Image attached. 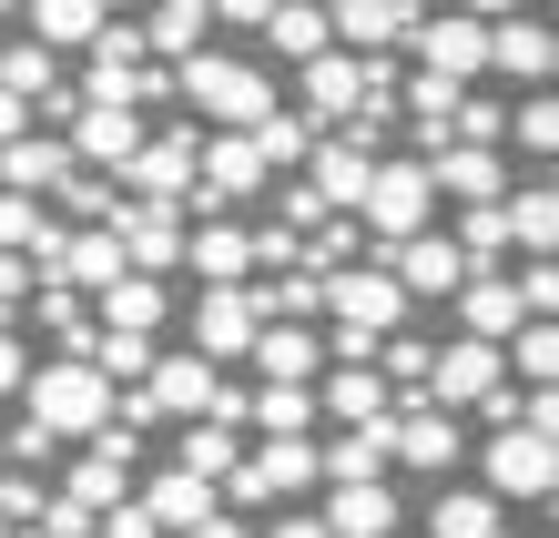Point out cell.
<instances>
[{"label":"cell","mask_w":559,"mask_h":538,"mask_svg":"<svg viewBox=\"0 0 559 538\" xmlns=\"http://www.w3.org/2000/svg\"><path fill=\"white\" fill-rule=\"evenodd\" d=\"M51 183H72V153L41 143V132H21V143H0V193H21V204H41Z\"/></svg>","instance_id":"ac0fdd59"},{"label":"cell","mask_w":559,"mask_h":538,"mask_svg":"<svg viewBox=\"0 0 559 538\" xmlns=\"http://www.w3.org/2000/svg\"><path fill=\"white\" fill-rule=\"evenodd\" d=\"M224 467H235V427H193V437H183V478L224 488Z\"/></svg>","instance_id":"f35d334b"},{"label":"cell","mask_w":559,"mask_h":538,"mask_svg":"<svg viewBox=\"0 0 559 538\" xmlns=\"http://www.w3.org/2000/svg\"><path fill=\"white\" fill-rule=\"evenodd\" d=\"M0 92H11L21 112H31V103H51V92H61V72H51V51H31V41H11V51H0Z\"/></svg>","instance_id":"836d02e7"},{"label":"cell","mask_w":559,"mask_h":538,"mask_svg":"<svg viewBox=\"0 0 559 538\" xmlns=\"http://www.w3.org/2000/svg\"><path fill=\"white\" fill-rule=\"evenodd\" d=\"M92 306H103V325H112V335H153L163 315H174V295H163L153 275H122L112 295H92Z\"/></svg>","instance_id":"4316f807"},{"label":"cell","mask_w":559,"mask_h":538,"mask_svg":"<svg viewBox=\"0 0 559 538\" xmlns=\"http://www.w3.org/2000/svg\"><path fill=\"white\" fill-rule=\"evenodd\" d=\"M325 417H336L346 437L356 427H386V376H367V366H336V376H325V396H316Z\"/></svg>","instance_id":"d4e9b609"},{"label":"cell","mask_w":559,"mask_h":538,"mask_svg":"<svg viewBox=\"0 0 559 538\" xmlns=\"http://www.w3.org/2000/svg\"><path fill=\"white\" fill-rule=\"evenodd\" d=\"M0 518H11V528L41 518V478H11V467H0Z\"/></svg>","instance_id":"7bdbcfd3"},{"label":"cell","mask_w":559,"mask_h":538,"mask_svg":"<svg viewBox=\"0 0 559 538\" xmlns=\"http://www.w3.org/2000/svg\"><path fill=\"white\" fill-rule=\"evenodd\" d=\"M122 488H133V427H103L92 447L72 457V509H122Z\"/></svg>","instance_id":"5bb4252c"},{"label":"cell","mask_w":559,"mask_h":538,"mask_svg":"<svg viewBox=\"0 0 559 538\" xmlns=\"http://www.w3.org/2000/svg\"><path fill=\"white\" fill-rule=\"evenodd\" d=\"M254 366H265V386H316L325 346H316V325H254Z\"/></svg>","instance_id":"e0dca14e"},{"label":"cell","mask_w":559,"mask_h":538,"mask_svg":"<svg viewBox=\"0 0 559 538\" xmlns=\"http://www.w3.org/2000/svg\"><path fill=\"white\" fill-rule=\"evenodd\" d=\"M427 538H509L499 509H488L478 488H438V509H427Z\"/></svg>","instance_id":"d6a6232c"},{"label":"cell","mask_w":559,"mask_h":538,"mask_svg":"<svg viewBox=\"0 0 559 538\" xmlns=\"http://www.w3.org/2000/svg\"><path fill=\"white\" fill-rule=\"evenodd\" d=\"M193 183H204V193H245V183H265V163H254L245 132H224V143L193 153Z\"/></svg>","instance_id":"4dcf8cb0"},{"label":"cell","mask_w":559,"mask_h":538,"mask_svg":"<svg viewBox=\"0 0 559 538\" xmlns=\"http://www.w3.org/2000/svg\"><path fill=\"white\" fill-rule=\"evenodd\" d=\"M112 234H122V275H153L163 285V264H183V214L174 204H122Z\"/></svg>","instance_id":"4fadbf2b"},{"label":"cell","mask_w":559,"mask_h":538,"mask_svg":"<svg viewBox=\"0 0 559 538\" xmlns=\"http://www.w3.org/2000/svg\"><path fill=\"white\" fill-rule=\"evenodd\" d=\"M488 72H509V82H530V92H549V72H559V41H549V11H488Z\"/></svg>","instance_id":"30bf717a"},{"label":"cell","mask_w":559,"mask_h":538,"mask_svg":"<svg viewBox=\"0 0 559 538\" xmlns=\"http://www.w3.org/2000/svg\"><path fill=\"white\" fill-rule=\"evenodd\" d=\"M499 224H509V244H530V264H549V244H559V193H549V183L509 193V204H499Z\"/></svg>","instance_id":"83f0119b"},{"label":"cell","mask_w":559,"mask_h":538,"mask_svg":"<svg viewBox=\"0 0 559 538\" xmlns=\"http://www.w3.org/2000/svg\"><path fill=\"white\" fill-rule=\"evenodd\" d=\"M386 376H397L407 396H427V346L417 335H386Z\"/></svg>","instance_id":"b9f144b4"},{"label":"cell","mask_w":559,"mask_h":538,"mask_svg":"<svg viewBox=\"0 0 559 538\" xmlns=\"http://www.w3.org/2000/svg\"><path fill=\"white\" fill-rule=\"evenodd\" d=\"M417 72H438L468 92V72H488V11H448V21H417Z\"/></svg>","instance_id":"9c48e42d"},{"label":"cell","mask_w":559,"mask_h":538,"mask_svg":"<svg viewBox=\"0 0 559 538\" xmlns=\"http://www.w3.org/2000/svg\"><path fill=\"white\" fill-rule=\"evenodd\" d=\"M417 174H427V193H457V204H499V183H509V153H478V143H427L417 153Z\"/></svg>","instance_id":"8fae6325"},{"label":"cell","mask_w":559,"mask_h":538,"mask_svg":"<svg viewBox=\"0 0 559 538\" xmlns=\"http://www.w3.org/2000/svg\"><path fill=\"white\" fill-rule=\"evenodd\" d=\"M21 295H31V275H21L11 254H0V335H11V315H21Z\"/></svg>","instance_id":"ee69618b"},{"label":"cell","mask_w":559,"mask_h":538,"mask_svg":"<svg viewBox=\"0 0 559 538\" xmlns=\"http://www.w3.org/2000/svg\"><path fill=\"white\" fill-rule=\"evenodd\" d=\"M143 518H153V538H163V528H174V538H193V528L214 518V488H204V478H183V467H163V478H153V498H143Z\"/></svg>","instance_id":"cb8c5ba5"},{"label":"cell","mask_w":559,"mask_h":538,"mask_svg":"<svg viewBox=\"0 0 559 538\" xmlns=\"http://www.w3.org/2000/svg\"><path fill=\"white\" fill-rule=\"evenodd\" d=\"M224 488H235V509H275V498L316 488V447H306V437H265L254 457L224 467Z\"/></svg>","instance_id":"8992f818"},{"label":"cell","mask_w":559,"mask_h":538,"mask_svg":"<svg viewBox=\"0 0 559 538\" xmlns=\"http://www.w3.org/2000/svg\"><path fill=\"white\" fill-rule=\"evenodd\" d=\"M163 82H174L193 112L235 122V132H254V122L275 112V82H265V61H224V51H193V61H174Z\"/></svg>","instance_id":"7a4b0ae2"},{"label":"cell","mask_w":559,"mask_h":538,"mask_svg":"<svg viewBox=\"0 0 559 538\" xmlns=\"http://www.w3.org/2000/svg\"><path fill=\"white\" fill-rule=\"evenodd\" d=\"M316 204H367V183H377V122H346V132H316Z\"/></svg>","instance_id":"52a82bcc"},{"label":"cell","mask_w":559,"mask_h":538,"mask_svg":"<svg viewBox=\"0 0 559 538\" xmlns=\"http://www.w3.org/2000/svg\"><path fill=\"white\" fill-rule=\"evenodd\" d=\"M254 31H265L275 51H295V72H306V61L325 51V11H245Z\"/></svg>","instance_id":"e575fe53"},{"label":"cell","mask_w":559,"mask_h":538,"mask_svg":"<svg viewBox=\"0 0 559 538\" xmlns=\"http://www.w3.org/2000/svg\"><path fill=\"white\" fill-rule=\"evenodd\" d=\"M316 528L325 538H397V488H336Z\"/></svg>","instance_id":"603a6c76"},{"label":"cell","mask_w":559,"mask_h":538,"mask_svg":"<svg viewBox=\"0 0 559 538\" xmlns=\"http://www.w3.org/2000/svg\"><path fill=\"white\" fill-rule=\"evenodd\" d=\"M427 396H438V417L448 407H488V396H499V346H468V335H457L448 356H427Z\"/></svg>","instance_id":"2e32d148"},{"label":"cell","mask_w":559,"mask_h":538,"mask_svg":"<svg viewBox=\"0 0 559 538\" xmlns=\"http://www.w3.org/2000/svg\"><path fill=\"white\" fill-rule=\"evenodd\" d=\"M133 396H143V417H153V407H174V417H204V427H235V417H245V396L224 386L204 356H153Z\"/></svg>","instance_id":"277c9868"},{"label":"cell","mask_w":559,"mask_h":538,"mask_svg":"<svg viewBox=\"0 0 559 538\" xmlns=\"http://www.w3.org/2000/svg\"><path fill=\"white\" fill-rule=\"evenodd\" d=\"M265 538H325V528H316V518H275Z\"/></svg>","instance_id":"7dc6e473"},{"label":"cell","mask_w":559,"mask_h":538,"mask_svg":"<svg viewBox=\"0 0 559 538\" xmlns=\"http://www.w3.org/2000/svg\"><path fill=\"white\" fill-rule=\"evenodd\" d=\"M316 295L336 306V356H346V366H367L386 335L407 325V295L386 285V264H346V275H316Z\"/></svg>","instance_id":"6da1fadb"},{"label":"cell","mask_w":559,"mask_h":538,"mask_svg":"<svg viewBox=\"0 0 559 538\" xmlns=\"http://www.w3.org/2000/svg\"><path fill=\"white\" fill-rule=\"evenodd\" d=\"M183 264L204 275V295H224V285H245L254 234H235V224H193V234H183Z\"/></svg>","instance_id":"d6986e66"},{"label":"cell","mask_w":559,"mask_h":538,"mask_svg":"<svg viewBox=\"0 0 559 538\" xmlns=\"http://www.w3.org/2000/svg\"><path fill=\"white\" fill-rule=\"evenodd\" d=\"M0 254H41V264H61V224L41 214V204H21V193H0Z\"/></svg>","instance_id":"f1b7e54d"},{"label":"cell","mask_w":559,"mask_h":538,"mask_svg":"<svg viewBox=\"0 0 559 538\" xmlns=\"http://www.w3.org/2000/svg\"><path fill=\"white\" fill-rule=\"evenodd\" d=\"M386 285H397L407 306H417V295H438V306H448V295L468 285V254H457L448 234H407V244H397V264H386Z\"/></svg>","instance_id":"9a60e30c"},{"label":"cell","mask_w":559,"mask_h":538,"mask_svg":"<svg viewBox=\"0 0 559 538\" xmlns=\"http://www.w3.org/2000/svg\"><path fill=\"white\" fill-rule=\"evenodd\" d=\"M509 143H519V153H559V103H549V92H530V112L499 132V153H509Z\"/></svg>","instance_id":"ab89813d"},{"label":"cell","mask_w":559,"mask_h":538,"mask_svg":"<svg viewBox=\"0 0 559 538\" xmlns=\"http://www.w3.org/2000/svg\"><path fill=\"white\" fill-rule=\"evenodd\" d=\"M386 457H407V467H457V427H448L438 407L386 417Z\"/></svg>","instance_id":"484cf974"},{"label":"cell","mask_w":559,"mask_h":538,"mask_svg":"<svg viewBox=\"0 0 559 538\" xmlns=\"http://www.w3.org/2000/svg\"><path fill=\"white\" fill-rule=\"evenodd\" d=\"M254 285H224V295H193V346L183 356H204V366H224V356H245L254 346Z\"/></svg>","instance_id":"7c38bea8"},{"label":"cell","mask_w":559,"mask_h":538,"mask_svg":"<svg viewBox=\"0 0 559 538\" xmlns=\"http://www.w3.org/2000/svg\"><path fill=\"white\" fill-rule=\"evenodd\" d=\"M21 132H31V112L11 103V92H0V143H21Z\"/></svg>","instance_id":"bcb514c9"},{"label":"cell","mask_w":559,"mask_h":538,"mask_svg":"<svg viewBox=\"0 0 559 538\" xmlns=\"http://www.w3.org/2000/svg\"><path fill=\"white\" fill-rule=\"evenodd\" d=\"M245 143H254V163H265V174H275V163H306V153H316V132L295 122V112H265V122L245 132Z\"/></svg>","instance_id":"74e56055"},{"label":"cell","mask_w":559,"mask_h":538,"mask_svg":"<svg viewBox=\"0 0 559 538\" xmlns=\"http://www.w3.org/2000/svg\"><path fill=\"white\" fill-rule=\"evenodd\" d=\"M21 396H31V417H21V427H41V437H103V427H112V386L92 376L82 356L31 366V376H21Z\"/></svg>","instance_id":"3957f363"},{"label":"cell","mask_w":559,"mask_h":538,"mask_svg":"<svg viewBox=\"0 0 559 538\" xmlns=\"http://www.w3.org/2000/svg\"><path fill=\"white\" fill-rule=\"evenodd\" d=\"M143 41L163 51V72H174V61L204 51V11H183V0H174V11H143Z\"/></svg>","instance_id":"d590c367"},{"label":"cell","mask_w":559,"mask_h":538,"mask_svg":"<svg viewBox=\"0 0 559 538\" xmlns=\"http://www.w3.org/2000/svg\"><path fill=\"white\" fill-rule=\"evenodd\" d=\"M103 11H82V0H61V11H31V51H103Z\"/></svg>","instance_id":"f546056e"},{"label":"cell","mask_w":559,"mask_h":538,"mask_svg":"<svg viewBox=\"0 0 559 538\" xmlns=\"http://www.w3.org/2000/svg\"><path fill=\"white\" fill-rule=\"evenodd\" d=\"M21 376H31V356L11 346V335H0V396H21Z\"/></svg>","instance_id":"f6af8a7d"},{"label":"cell","mask_w":559,"mask_h":538,"mask_svg":"<svg viewBox=\"0 0 559 538\" xmlns=\"http://www.w3.org/2000/svg\"><path fill=\"white\" fill-rule=\"evenodd\" d=\"M488 509H509V498H549V478H559V447H549V427H499L488 437Z\"/></svg>","instance_id":"5b68a950"},{"label":"cell","mask_w":559,"mask_h":538,"mask_svg":"<svg viewBox=\"0 0 559 538\" xmlns=\"http://www.w3.org/2000/svg\"><path fill=\"white\" fill-rule=\"evenodd\" d=\"M417 11H386V0H367V11H325V41H356V51H386V41H407Z\"/></svg>","instance_id":"1f68e13d"},{"label":"cell","mask_w":559,"mask_h":538,"mask_svg":"<svg viewBox=\"0 0 559 538\" xmlns=\"http://www.w3.org/2000/svg\"><path fill=\"white\" fill-rule=\"evenodd\" d=\"M193 153H204L193 132H143V153L122 163V174H133V183L153 193V204H163V193H193Z\"/></svg>","instance_id":"ffe728a7"},{"label":"cell","mask_w":559,"mask_h":538,"mask_svg":"<svg viewBox=\"0 0 559 538\" xmlns=\"http://www.w3.org/2000/svg\"><path fill=\"white\" fill-rule=\"evenodd\" d=\"M509 346H519V376H530V396H549V376H559V335H549V325H519Z\"/></svg>","instance_id":"60d3db41"},{"label":"cell","mask_w":559,"mask_h":538,"mask_svg":"<svg viewBox=\"0 0 559 538\" xmlns=\"http://www.w3.org/2000/svg\"><path fill=\"white\" fill-rule=\"evenodd\" d=\"M0 538H41V528H0Z\"/></svg>","instance_id":"681fc988"},{"label":"cell","mask_w":559,"mask_h":538,"mask_svg":"<svg viewBox=\"0 0 559 538\" xmlns=\"http://www.w3.org/2000/svg\"><path fill=\"white\" fill-rule=\"evenodd\" d=\"M397 538H407V528H397Z\"/></svg>","instance_id":"f907efd6"},{"label":"cell","mask_w":559,"mask_h":538,"mask_svg":"<svg viewBox=\"0 0 559 538\" xmlns=\"http://www.w3.org/2000/svg\"><path fill=\"white\" fill-rule=\"evenodd\" d=\"M193 538H245V528H235V518H204V528H193Z\"/></svg>","instance_id":"c3c4849f"},{"label":"cell","mask_w":559,"mask_h":538,"mask_svg":"<svg viewBox=\"0 0 559 538\" xmlns=\"http://www.w3.org/2000/svg\"><path fill=\"white\" fill-rule=\"evenodd\" d=\"M427 204H438V193H427L417 163H377V183H367V204H356V214H367V234L397 254L407 234H427Z\"/></svg>","instance_id":"ba28073f"},{"label":"cell","mask_w":559,"mask_h":538,"mask_svg":"<svg viewBox=\"0 0 559 538\" xmlns=\"http://www.w3.org/2000/svg\"><path fill=\"white\" fill-rule=\"evenodd\" d=\"M61 153H72V163H112V174H122V163L143 153V112H72V143H61Z\"/></svg>","instance_id":"7402d4cb"},{"label":"cell","mask_w":559,"mask_h":538,"mask_svg":"<svg viewBox=\"0 0 559 538\" xmlns=\"http://www.w3.org/2000/svg\"><path fill=\"white\" fill-rule=\"evenodd\" d=\"M245 417L265 427V437H306V427H316V386H265Z\"/></svg>","instance_id":"8d00e7d4"},{"label":"cell","mask_w":559,"mask_h":538,"mask_svg":"<svg viewBox=\"0 0 559 538\" xmlns=\"http://www.w3.org/2000/svg\"><path fill=\"white\" fill-rule=\"evenodd\" d=\"M457 315H468V346H499V335L530 325V315H519V285H509V275H468V285H457Z\"/></svg>","instance_id":"44dd1931"}]
</instances>
